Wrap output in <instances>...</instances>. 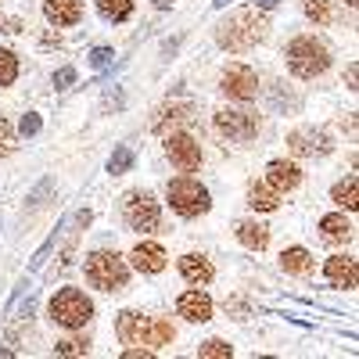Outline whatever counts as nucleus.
Listing matches in <instances>:
<instances>
[{
	"label": "nucleus",
	"instance_id": "5",
	"mask_svg": "<svg viewBox=\"0 0 359 359\" xmlns=\"http://www.w3.org/2000/svg\"><path fill=\"white\" fill-rule=\"evenodd\" d=\"M165 194H169L172 212L187 216V219H194V216L208 212V205H212V201H208V191L198 184V180H191V176H176V180H169Z\"/></svg>",
	"mask_w": 359,
	"mask_h": 359
},
{
	"label": "nucleus",
	"instance_id": "32",
	"mask_svg": "<svg viewBox=\"0 0 359 359\" xmlns=\"http://www.w3.org/2000/svg\"><path fill=\"white\" fill-rule=\"evenodd\" d=\"M90 62H94V69H97V72H108V69L115 65V54H111L108 47H97L94 54H90Z\"/></svg>",
	"mask_w": 359,
	"mask_h": 359
},
{
	"label": "nucleus",
	"instance_id": "24",
	"mask_svg": "<svg viewBox=\"0 0 359 359\" xmlns=\"http://www.w3.org/2000/svg\"><path fill=\"white\" fill-rule=\"evenodd\" d=\"M334 201H338L341 208H348V212H352V208H359V187H355V180H352V176L341 180V184L334 187Z\"/></svg>",
	"mask_w": 359,
	"mask_h": 359
},
{
	"label": "nucleus",
	"instance_id": "39",
	"mask_svg": "<svg viewBox=\"0 0 359 359\" xmlns=\"http://www.w3.org/2000/svg\"><path fill=\"white\" fill-rule=\"evenodd\" d=\"M169 4H172V0H155V8H162V11H165Z\"/></svg>",
	"mask_w": 359,
	"mask_h": 359
},
{
	"label": "nucleus",
	"instance_id": "8",
	"mask_svg": "<svg viewBox=\"0 0 359 359\" xmlns=\"http://www.w3.org/2000/svg\"><path fill=\"white\" fill-rule=\"evenodd\" d=\"M287 147L298 155V158H323L331 155V137H327L323 130H291L287 133Z\"/></svg>",
	"mask_w": 359,
	"mask_h": 359
},
{
	"label": "nucleus",
	"instance_id": "18",
	"mask_svg": "<svg viewBox=\"0 0 359 359\" xmlns=\"http://www.w3.org/2000/svg\"><path fill=\"white\" fill-rule=\"evenodd\" d=\"M180 273H184V280H191V284H208L212 280V262L201 259V255H184L180 259Z\"/></svg>",
	"mask_w": 359,
	"mask_h": 359
},
{
	"label": "nucleus",
	"instance_id": "13",
	"mask_svg": "<svg viewBox=\"0 0 359 359\" xmlns=\"http://www.w3.org/2000/svg\"><path fill=\"white\" fill-rule=\"evenodd\" d=\"M266 180H269V187H273L277 194H280V191H294L298 184H302V169H298L294 162L277 158V162L266 165Z\"/></svg>",
	"mask_w": 359,
	"mask_h": 359
},
{
	"label": "nucleus",
	"instance_id": "41",
	"mask_svg": "<svg viewBox=\"0 0 359 359\" xmlns=\"http://www.w3.org/2000/svg\"><path fill=\"white\" fill-rule=\"evenodd\" d=\"M345 4H348V8H355V0H345Z\"/></svg>",
	"mask_w": 359,
	"mask_h": 359
},
{
	"label": "nucleus",
	"instance_id": "17",
	"mask_svg": "<svg viewBox=\"0 0 359 359\" xmlns=\"http://www.w3.org/2000/svg\"><path fill=\"white\" fill-rule=\"evenodd\" d=\"M320 237H323L327 245H345L348 237H352V223H348L345 216L331 212V216H323V219H320Z\"/></svg>",
	"mask_w": 359,
	"mask_h": 359
},
{
	"label": "nucleus",
	"instance_id": "22",
	"mask_svg": "<svg viewBox=\"0 0 359 359\" xmlns=\"http://www.w3.org/2000/svg\"><path fill=\"white\" fill-rule=\"evenodd\" d=\"M280 266L287 269V273H309L313 269V255L306 252V248H284V255H280Z\"/></svg>",
	"mask_w": 359,
	"mask_h": 359
},
{
	"label": "nucleus",
	"instance_id": "10",
	"mask_svg": "<svg viewBox=\"0 0 359 359\" xmlns=\"http://www.w3.org/2000/svg\"><path fill=\"white\" fill-rule=\"evenodd\" d=\"M165 155L172 158V165H180L184 172H194L201 165V144L194 137H187V133H169Z\"/></svg>",
	"mask_w": 359,
	"mask_h": 359
},
{
	"label": "nucleus",
	"instance_id": "12",
	"mask_svg": "<svg viewBox=\"0 0 359 359\" xmlns=\"http://www.w3.org/2000/svg\"><path fill=\"white\" fill-rule=\"evenodd\" d=\"M176 309L191 323H205V320H212V298H208L205 291H184L180 302H176Z\"/></svg>",
	"mask_w": 359,
	"mask_h": 359
},
{
	"label": "nucleus",
	"instance_id": "6",
	"mask_svg": "<svg viewBox=\"0 0 359 359\" xmlns=\"http://www.w3.org/2000/svg\"><path fill=\"white\" fill-rule=\"evenodd\" d=\"M123 212H126V223H130L133 230H140V233L158 230V219H162L158 201L147 194V191H130L126 201H123Z\"/></svg>",
	"mask_w": 359,
	"mask_h": 359
},
{
	"label": "nucleus",
	"instance_id": "40",
	"mask_svg": "<svg viewBox=\"0 0 359 359\" xmlns=\"http://www.w3.org/2000/svg\"><path fill=\"white\" fill-rule=\"evenodd\" d=\"M230 4V0H216V8H226Z\"/></svg>",
	"mask_w": 359,
	"mask_h": 359
},
{
	"label": "nucleus",
	"instance_id": "30",
	"mask_svg": "<svg viewBox=\"0 0 359 359\" xmlns=\"http://www.w3.org/2000/svg\"><path fill=\"white\" fill-rule=\"evenodd\" d=\"M130 165H133V151H130V147H118V151L108 158V172H115V176L126 172Z\"/></svg>",
	"mask_w": 359,
	"mask_h": 359
},
{
	"label": "nucleus",
	"instance_id": "23",
	"mask_svg": "<svg viewBox=\"0 0 359 359\" xmlns=\"http://www.w3.org/2000/svg\"><path fill=\"white\" fill-rule=\"evenodd\" d=\"M97 11L108 22H126L133 15V0H97Z\"/></svg>",
	"mask_w": 359,
	"mask_h": 359
},
{
	"label": "nucleus",
	"instance_id": "2",
	"mask_svg": "<svg viewBox=\"0 0 359 359\" xmlns=\"http://www.w3.org/2000/svg\"><path fill=\"white\" fill-rule=\"evenodd\" d=\"M287 57V69L298 76V79H313V76H323L327 65H331V54H327V47L313 36H298L287 43L284 50Z\"/></svg>",
	"mask_w": 359,
	"mask_h": 359
},
{
	"label": "nucleus",
	"instance_id": "19",
	"mask_svg": "<svg viewBox=\"0 0 359 359\" xmlns=\"http://www.w3.org/2000/svg\"><path fill=\"white\" fill-rule=\"evenodd\" d=\"M237 241H241L245 248H252V252H262L266 245H269V230L262 226V223H237Z\"/></svg>",
	"mask_w": 359,
	"mask_h": 359
},
{
	"label": "nucleus",
	"instance_id": "15",
	"mask_svg": "<svg viewBox=\"0 0 359 359\" xmlns=\"http://www.w3.org/2000/svg\"><path fill=\"white\" fill-rule=\"evenodd\" d=\"M323 273H327V280H331L334 287H341V291H348V287H355V259H348V255H331L327 259V266H323Z\"/></svg>",
	"mask_w": 359,
	"mask_h": 359
},
{
	"label": "nucleus",
	"instance_id": "3",
	"mask_svg": "<svg viewBox=\"0 0 359 359\" xmlns=\"http://www.w3.org/2000/svg\"><path fill=\"white\" fill-rule=\"evenodd\" d=\"M126 277H130V269L118 252H94L86 259V280L101 291H123Z\"/></svg>",
	"mask_w": 359,
	"mask_h": 359
},
{
	"label": "nucleus",
	"instance_id": "37",
	"mask_svg": "<svg viewBox=\"0 0 359 359\" xmlns=\"http://www.w3.org/2000/svg\"><path fill=\"white\" fill-rule=\"evenodd\" d=\"M355 79H359V69H355V65H348V86H352V90H355Z\"/></svg>",
	"mask_w": 359,
	"mask_h": 359
},
{
	"label": "nucleus",
	"instance_id": "33",
	"mask_svg": "<svg viewBox=\"0 0 359 359\" xmlns=\"http://www.w3.org/2000/svg\"><path fill=\"white\" fill-rule=\"evenodd\" d=\"M36 133H40V115L36 111L22 115V137H36Z\"/></svg>",
	"mask_w": 359,
	"mask_h": 359
},
{
	"label": "nucleus",
	"instance_id": "29",
	"mask_svg": "<svg viewBox=\"0 0 359 359\" xmlns=\"http://www.w3.org/2000/svg\"><path fill=\"white\" fill-rule=\"evenodd\" d=\"M90 352V341L86 338H69V341H57L54 345V355H86Z\"/></svg>",
	"mask_w": 359,
	"mask_h": 359
},
{
	"label": "nucleus",
	"instance_id": "25",
	"mask_svg": "<svg viewBox=\"0 0 359 359\" xmlns=\"http://www.w3.org/2000/svg\"><path fill=\"white\" fill-rule=\"evenodd\" d=\"M18 76V57L11 50H0V86H11Z\"/></svg>",
	"mask_w": 359,
	"mask_h": 359
},
{
	"label": "nucleus",
	"instance_id": "21",
	"mask_svg": "<svg viewBox=\"0 0 359 359\" xmlns=\"http://www.w3.org/2000/svg\"><path fill=\"white\" fill-rule=\"evenodd\" d=\"M248 205L255 208V212H273V208L280 205V198H277V191H273V187H266V184H252V191H248Z\"/></svg>",
	"mask_w": 359,
	"mask_h": 359
},
{
	"label": "nucleus",
	"instance_id": "1",
	"mask_svg": "<svg viewBox=\"0 0 359 359\" xmlns=\"http://www.w3.org/2000/svg\"><path fill=\"white\" fill-rule=\"evenodd\" d=\"M266 18L259 15V11H233L223 25H219V47H226V50H252L255 43H262L266 40Z\"/></svg>",
	"mask_w": 359,
	"mask_h": 359
},
{
	"label": "nucleus",
	"instance_id": "34",
	"mask_svg": "<svg viewBox=\"0 0 359 359\" xmlns=\"http://www.w3.org/2000/svg\"><path fill=\"white\" fill-rule=\"evenodd\" d=\"M72 83H76V69H72V65H65L62 72H54V86H57V90H65V86H72Z\"/></svg>",
	"mask_w": 359,
	"mask_h": 359
},
{
	"label": "nucleus",
	"instance_id": "14",
	"mask_svg": "<svg viewBox=\"0 0 359 359\" xmlns=\"http://www.w3.org/2000/svg\"><path fill=\"white\" fill-rule=\"evenodd\" d=\"M133 259V269H140V273H162L165 269V248L162 245H151V241H144L130 252Z\"/></svg>",
	"mask_w": 359,
	"mask_h": 359
},
{
	"label": "nucleus",
	"instance_id": "27",
	"mask_svg": "<svg viewBox=\"0 0 359 359\" xmlns=\"http://www.w3.org/2000/svg\"><path fill=\"white\" fill-rule=\"evenodd\" d=\"M306 18L316 25H327L331 22V4L327 0H306Z\"/></svg>",
	"mask_w": 359,
	"mask_h": 359
},
{
	"label": "nucleus",
	"instance_id": "20",
	"mask_svg": "<svg viewBox=\"0 0 359 359\" xmlns=\"http://www.w3.org/2000/svg\"><path fill=\"white\" fill-rule=\"evenodd\" d=\"M194 108L191 104H176V108H162L155 118H151V130L155 133H165L169 126H180V123H187V115H191Z\"/></svg>",
	"mask_w": 359,
	"mask_h": 359
},
{
	"label": "nucleus",
	"instance_id": "28",
	"mask_svg": "<svg viewBox=\"0 0 359 359\" xmlns=\"http://www.w3.org/2000/svg\"><path fill=\"white\" fill-rule=\"evenodd\" d=\"M198 355H201V359H230V355H233V348H230L226 341L212 338V341H205V345L198 348Z\"/></svg>",
	"mask_w": 359,
	"mask_h": 359
},
{
	"label": "nucleus",
	"instance_id": "36",
	"mask_svg": "<svg viewBox=\"0 0 359 359\" xmlns=\"http://www.w3.org/2000/svg\"><path fill=\"white\" fill-rule=\"evenodd\" d=\"M0 33H22V22L18 18H8L4 11H0Z\"/></svg>",
	"mask_w": 359,
	"mask_h": 359
},
{
	"label": "nucleus",
	"instance_id": "35",
	"mask_svg": "<svg viewBox=\"0 0 359 359\" xmlns=\"http://www.w3.org/2000/svg\"><path fill=\"white\" fill-rule=\"evenodd\" d=\"M226 313H237L233 320H248V306L241 302V298H226Z\"/></svg>",
	"mask_w": 359,
	"mask_h": 359
},
{
	"label": "nucleus",
	"instance_id": "7",
	"mask_svg": "<svg viewBox=\"0 0 359 359\" xmlns=\"http://www.w3.org/2000/svg\"><path fill=\"white\" fill-rule=\"evenodd\" d=\"M216 130L223 133V137H230V140H255L259 137V115H252V111H216Z\"/></svg>",
	"mask_w": 359,
	"mask_h": 359
},
{
	"label": "nucleus",
	"instance_id": "9",
	"mask_svg": "<svg viewBox=\"0 0 359 359\" xmlns=\"http://www.w3.org/2000/svg\"><path fill=\"white\" fill-rule=\"evenodd\" d=\"M223 94L233 101H252L259 94V76L248 65H230L223 72Z\"/></svg>",
	"mask_w": 359,
	"mask_h": 359
},
{
	"label": "nucleus",
	"instance_id": "38",
	"mask_svg": "<svg viewBox=\"0 0 359 359\" xmlns=\"http://www.w3.org/2000/svg\"><path fill=\"white\" fill-rule=\"evenodd\" d=\"M255 4H259L262 11H269V8H277V4H280V0H255Z\"/></svg>",
	"mask_w": 359,
	"mask_h": 359
},
{
	"label": "nucleus",
	"instance_id": "31",
	"mask_svg": "<svg viewBox=\"0 0 359 359\" xmlns=\"http://www.w3.org/2000/svg\"><path fill=\"white\" fill-rule=\"evenodd\" d=\"M11 151H15V130H11L8 118H0V158L11 155Z\"/></svg>",
	"mask_w": 359,
	"mask_h": 359
},
{
	"label": "nucleus",
	"instance_id": "16",
	"mask_svg": "<svg viewBox=\"0 0 359 359\" xmlns=\"http://www.w3.org/2000/svg\"><path fill=\"white\" fill-rule=\"evenodd\" d=\"M43 15H47L54 25H76V22L83 18V0H47Z\"/></svg>",
	"mask_w": 359,
	"mask_h": 359
},
{
	"label": "nucleus",
	"instance_id": "11",
	"mask_svg": "<svg viewBox=\"0 0 359 359\" xmlns=\"http://www.w3.org/2000/svg\"><path fill=\"white\" fill-rule=\"evenodd\" d=\"M115 334L123 345H147L151 338V320H144L140 313H118V323H115Z\"/></svg>",
	"mask_w": 359,
	"mask_h": 359
},
{
	"label": "nucleus",
	"instance_id": "4",
	"mask_svg": "<svg viewBox=\"0 0 359 359\" xmlns=\"http://www.w3.org/2000/svg\"><path fill=\"white\" fill-rule=\"evenodd\" d=\"M50 316H54V323L76 331V327H83L90 316H94V302H90L79 287H62L50 298Z\"/></svg>",
	"mask_w": 359,
	"mask_h": 359
},
{
	"label": "nucleus",
	"instance_id": "26",
	"mask_svg": "<svg viewBox=\"0 0 359 359\" xmlns=\"http://www.w3.org/2000/svg\"><path fill=\"white\" fill-rule=\"evenodd\" d=\"M169 341H172V323H169V320H151V338H147V345L162 348V345H169Z\"/></svg>",
	"mask_w": 359,
	"mask_h": 359
}]
</instances>
